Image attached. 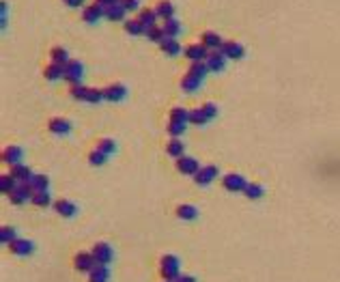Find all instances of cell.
Segmentation results:
<instances>
[{
    "instance_id": "3",
    "label": "cell",
    "mask_w": 340,
    "mask_h": 282,
    "mask_svg": "<svg viewBox=\"0 0 340 282\" xmlns=\"http://www.w3.org/2000/svg\"><path fill=\"white\" fill-rule=\"evenodd\" d=\"M33 196H35V190L28 183H20L13 192L9 194V198H11V203L13 205H22L26 201H33Z\"/></svg>"
},
{
    "instance_id": "35",
    "label": "cell",
    "mask_w": 340,
    "mask_h": 282,
    "mask_svg": "<svg viewBox=\"0 0 340 282\" xmlns=\"http://www.w3.org/2000/svg\"><path fill=\"white\" fill-rule=\"evenodd\" d=\"M145 35L151 41H155V43H162V41L166 39V33H164V28H157V26H151V28H147Z\"/></svg>"
},
{
    "instance_id": "1",
    "label": "cell",
    "mask_w": 340,
    "mask_h": 282,
    "mask_svg": "<svg viewBox=\"0 0 340 282\" xmlns=\"http://www.w3.org/2000/svg\"><path fill=\"white\" fill-rule=\"evenodd\" d=\"M162 276L168 282H177L179 278V258L172 254H166L162 258Z\"/></svg>"
},
{
    "instance_id": "9",
    "label": "cell",
    "mask_w": 340,
    "mask_h": 282,
    "mask_svg": "<svg viewBox=\"0 0 340 282\" xmlns=\"http://www.w3.org/2000/svg\"><path fill=\"white\" fill-rule=\"evenodd\" d=\"M101 15H106V4L95 2V4H88V7L84 9V15L82 17H84V22H88V24H95Z\"/></svg>"
},
{
    "instance_id": "15",
    "label": "cell",
    "mask_w": 340,
    "mask_h": 282,
    "mask_svg": "<svg viewBox=\"0 0 340 282\" xmlns=\"http://www.w3.org/2000/svg\"><path fill=\"white\" fill-rule=\"evenodd\" d=\"M97 265V261H95L93 254H86V252H80V254L76 256V269H80V272H91V269Z\"/></svg>"
},
{
    "instance_id": "5",
    "label": "cell",
    "mask_w": 340,
    "mask_h": 282,
    "mask_svg": "<svg viewBox=\"0 0 340 282\" xmlns=\"http://www.w3.org/2000/svg\"><path fill=\"white\" fill-rule=\"evenodd\" d=\"M91 254L95 256V261L99 263V265H108V263L112 261V256H114V252H112V248L106 242H99L97 246L93 248Z\"/></svg>"
},
{
    "instance_id": "41",
    "label": "cell",
    "mask_w": 340,
    "mask_h": 282,
    "mask_svg": "<svg viewBox=\"0 0 340 282\" xmlns=\"http://www.w3.org/2000/svg\"><path fill=\"white\" fill-rule=\"evenodd\" d=\"M183 132H186V123H177V121H170L168 123V134H170L172 138H179Z\"/></svg>"
},
{
    "instance_id": "25",
    "label": "cell",
    "mask_w": 340,
    "mask_h": 282,
    "mask_svg": "<svg viewBox=\"0 0 340 282\" xmlns=\"http://www.w3.org/2000/svg\"><path fill=\"white\" fill-rule=\"evenodd\" d=\"M155 13H157V17H164V20L175 17V4L168 2V0H162V2H157V7H155Z\"/></svg>"
},
{
    "instance_id": "10",
    "label": "cell",
    "mask_w": 340,
    "mask_h": 282,
    "mask_svg": "<svg viewBox=\"0 0 340 282\" xmlns=\"http://www.w3.org/2000/svg\"><path fill=\"white\" fill-rule=\"evenodd\" d=\"M216 177H218V168L216 166H205V168H200L198 173L194 175V181L198 185H209Z\"/></svg>"
},
{
    "instance_id": "34",
    "label": "cell",
    "mask_w": 340,
    "mask_h": 282,
    "mask_svg": "<svg viewBox=\"0 0 340 282\" xmlns=\"http://www.w3.org/2000/svg\"><path fill=\"white\" fill-rule=\"evenodd\" d=\"M183 142L179 138H172L170 142H168V146H166V151H168V155H172V157H181L183 155Z\"/></svg>"
},
{
    "instance_id": "30",
    "label": "cell",
    "mask_w": 340,
    "mask_h": 282,
    "mask_svg": "<svg viewBox=\"0 0 340 282\" xmlns=\"http://www.w3.org/2000/svg\"><path fill=\"white\" fill-rule=\"evenodd\" d=\"M17 187V181H15V177L13 175H2V177H0V190H2L4 194H11Z\"/></svg>"
},
{
    "instance_id": "16",
    "label": "cell",
    "mask_w": 340,
    "mask_h": 282,
    "mask_svg": "<svg viewBox=\"0 0 340 282\" xmlns=\"http://www.w3.org/2000/svg\"><path fill=\"white\" fill-rule=\"evenodd\" d=\"M200 39H202L200 43L205 45V48H209V50H220V48H222V43H224L222 37H220L218 33H211V31L202 33V37H200Z\"/></svg>"
},
{
    "instance_id": "38",
    "label": "cell",
    "mask_w": 340,
    "mask_h": 282,
    "mask_svg": "<svg viewBox=\"0 0 340 282\" xmlns=\"http://www.w3.org/2000/svg\"><path fill=\"white\" fill-rule=\"evenodd\" d=\"M243 192H246V196L248 198H252V201H256V198H261V196H263V185H259V183H248V187H246V190H243Z\"/></svg>"
},
{
    "instance_id": "47",
    "label": "cell",
    "mask_w": 340,
    "mask_h": 282,
    "mask_svg": "<svg viewBox=\"0 0 340 282\" xmlns=\"http://www.w3.org/2000/svg\"><path fill=\"white\" fill-rule=\"evenodd\" d=\"M177 282H196V278L194 276H179Z\"/></svg>"
},
{
    "instance_id": "4",
    "label": "cell",
    "mask_w": 340,
    "mask_h": 282,
    "mask_svg": "<svg viewBox=\"0 0 340 282\" xmlns=\"http://www.w3.org/2000/svg\"><path fill=\"white\" fill-rule=\"evenodd\" d=\"M224 187L228 192H243L248 187V181H246V177L243 175H237V173H230V175H226L224 177Z\"/></svg>"
},
{
    "instance_id": "26",
    "label": "cell",
    "mask_w": 340,
    "mask_h": 282,
    "mask_svg": "<svg viewBox=\"0 0 340 282\" xmlns=\"http://www.w3.org/2000/svg\"><path fill=\"white\" fill-rule=\"evenodd\" d=\"M200 82H202L200 78H196V75L188 73V75H183V80H181V89L188 91V93H194V91L200 89Z\"/></svg>"
},
{
    "instance_id": "22",
    "label": "cell",
    "mask_w": 340,
    "mask_h": 282,
    "mask_svg": "<svg viewBox=\"0 0 340 282\" xmlns=\"http://www.w3.org/2000/svg\"><path fill=\"white\" fill-rule=\"evenodd\" d=\"M110 280V272H108V265H95L91 269V282H108Z\"/></svg>"
},
{
    "instance_id": "50",
    "label": "cell",
    "mask_w": 340,
    "mask_h": 282,
    "mask_svg": "<svg viewBox=\"0 0 340 282\" xmlns=\"http://www.w3.org/2000/svg\"><path fill=\"white\" fill-rule=\"evenodd\" d=\"M166 282H168V280H166Z\"/></svg>"
},
{
    "instance_id": "48",
    "label": "cell",
    "mask_w": 340,
    "mask_h": 282,
    "mask_svg": "<svg viewBox=\"0 0 340 282\" xmlns=\"http://www.w3.org/2000/svg\"><path fill=\"white\" fill-rule=\"evenodd\" d=\"M65 2H67L69 7H80V4H84V0H65Z\"/></svg>"
},
{
    "instance_id": "17",
    "label": "cell",
    "mask_w": 340,
    "mask_h": 282,
    "mask_svg": "<svg viewBox=\"0 0 340 282\" xmlns=\"http://www.w3.org/2000/svg\"><path fill=\"white\" fill-rule=\"evenodd\" d=\"M11 175L15 177V181H22V183H28L33 177L31 168L24 166V164H15V166H11Z\"/></svg>"
},
{
    "instance_id": "33",
    "label": "cell",
    "mask_w": 340,
    "mask_h": 282,
    "mask_svg": "<svg viewBox=\"0 0 340 282\" xmlns=\"http://www.w3.org/2000/svg\"><path fill=\"white\" fill-rule=\"evenodd\" d=\"M170 121H177V123H188L189 121V112L181 106H175L170 110Z\"/></svg>"
},
{
    "instance_id": "40",
    "label": "cell",
    "mask_w": 340,
    "mask_h": 282,
    "mask_svg": "<svg viewBox=\"0 0 340 282\" xmlns=\"http://www.w3.org/2000/svg\"><path fill=\"white\" fill-rule=\"evenodd\" d=\"M209 119H207V114L202 112V108H196L189 112V123H194V125H205Z\"/></svg>"
},
{
    "instance_id": "46",
    "label": "cell",
    "mask_w": 340,
    "mask_h": 282,
    "mask_svg": "<svg viewBox=\"0 0 340 282\" xmlns=\"http://www.w3.org/2000/svg\"><path fill=\"white\" fill-rule=\"evenodd\" d=\"M121 4H123V7L127 9V11H136V9L140 7L138 0H121Z\"/></svg>"
},
{
    "instance_id": "14",
    "label": "cell",
    "mask_w": 340,
    "mask_h": 282,
    "mask_svg": "<svg viewBox=\"0 0 340 282\" xmlns=\"http://www.w3.org/2000/svg\"><path fill=\"white\" fill-rule=\"evenodd\" d=\"M22 157H24V151L20 149V146H7V149L2 151V162L11 164V166L22 164Z\"/></svg>"
},
{
    "instance_id": "43",
    "label": "cell",
    "mask_w": 340,
    "mask_h": 282,
    "mask_svg": "<svg viewBox=\"0 0 340 282\" xmlns=\"http://www.w3.org/2000/svg\"><path fill=\"white\" fill-rule=\"evenodd\" d=\"M33 205H37V207H47V205H50V194L47 192H35Z\"/></svg>"
},
{
    "instance_id": "21",
    "label": "cell",
    "mask_w": 340,
    "mask_h": 282,
    "mask_svg": "<svg viewBox=\"0 0 340 282\" xmlns=\"http://www.w3.org/2000/svg\"><path fill=\"white\" fill-rule=\"evenodd\" d=\"M54 209L63 215V218H74L76 211H77L76 205L69 203V201H56V203H54Z\"/></svg>"
},
{
    "instance_id": "2",
    "label": "cell",
    "mask_w": 340,
    "mask_h": 282,
    "mask_svg": "<svg viewBox=\"0 0 340 282\" xmlns=\"http://www.w3.org/2000/svg\"><path fill=\"white\" fill-rule=\"evenodd\" d=\"M82 75H84V67H82L80 61H69L65 65V78L63 80L71 82V84H80Z\"/></svg>"
},
{
    "instance_id": "42",
    "label": "cell",
    "mask_w": 340,
    "mask_h": 282,
    "mask_svg": "<svg viewBox=\"0 0 340 282\" xmlns=\"http://www.w3.org/2000/svg\"><path fill=\"white\" fill-rule=\"evenodd\" d=\"M0 239H2V244H11V242H15V228H11V226H2L0 228Z\"/></svg>"
},
{
    "instance_id": "11",
    "label": "cell",
    "mask_w": 340,
    "mask_h": 282,
    "mask_svg": "<svg viewBox=\"0 0 340 282\" xmlns=\"http://www.w3.org/2000/svg\"><path fill=\"white\" fill-rule=\"evenodd\" d=\"M205 63H207L209 71H222L224 65H226V56L220 50H213V52H209V58Z\"/></svg>"
},
{
    "instance_id": "37",
    "label": "cell",
    "mask_w": 340,
    "mask_h": 282,
    "mask_svg": "<svg viewBox=\"0 0 340 282\" xmlns=\"http://www.w3.org/2000/svg\"><path fill=\"white\" fill-rule=\"evenodd\" d=\"M88 86H82V84H71V97H76V99H80V102H86V97H88Z\"/></svg>"
},
{
    "instance_id": "44",
    "label": "cell",
    "mask_w": 340,
    "mask_h": 282,
    "mask_svg": "<svg viewBox=\"0 0 340 282\" xmlns=\"http://www.w3.org/2000/svg\"><path fill=\"white\" fill-rule=\"evenodd\" d=\"M106 160H108V155L101 153L99 149H95L91 155H88V162L93 164V166H101V164H106Z\"/></svg>"
},
{
    "instance_id": "24",
    "label": "cell",
    "mask_w": 340,
    "mask_h": 282,
    "mask_svg": "<svg viewBox=\"0 0 340 282\" xmlns=\"http://www.w3.org/2000/svg\"><path fill=\"white\" fill-rule=\"evenodd\" d=\"M28 185H31L35 192H47V185H50V179H47L45 175H33L31 181H28Z\"/></svg>"
},
{
    "instance_id": "18",
    "label": "cell",
    "mask_w": 340,
    "mask_h": 282,
    "mask_svg": "<svg viewBox=\"0 0 340 282\" xmlns=\"http://www.w3.org/2000/svg\"><path fill=\"white\" fill-rule=\"evenodd\" d=\"M47 127H50L52 134H58V136H63V134H69L71 132V123L67 119H52Z\"/></svg>"
},
{
    "instance_id": "28",
    "label": "cell",
    "mask_w": 340,
    "mask_h": 282,
    "mask_svg": "<svg viewBox=\"0 0 340 282\" xmlns=\"http://www.w3.org/2000/svg\"><path fill=\"white\" fill-rule=\"evenodd\" d=\"M43 75L47 80H61V78H65V67H63V65L52 63V65H47V67H45Z\"/></svg>"
},
{
    "instance_id": "12",
    "label": "cell",
    "mask_w": 340,
    "mask_h": 282,
    "mask_svg": "<svg viewBox=\"0 0 340 282\" xmlns=\"http://www.w3.org/2000/svg\"><path fill=\"white\" fill-rule=\"evenodd\" d=\"M9 248L13 254L17 256H28V254H33V250H35V246L31 242H26V239H15V242H11L9 244Z\"/></svg>"
},
{
    "instance_id": "27",
    "label": "cell",
    "mask_w": 340,
    "mask_h": 282,
    "mask_svg": "<svg viewBox=\"0 0 340 282\" xmlns=\"http://www.w3.org/2000/svg\"><path fill=\"white\" fill-rule=\"evenodd\" d=\"M138 20H140V24L145 26V31H147V28L155 26L157 13H155V9H142V11H140V15H138Z\"/></svg>"
},
{
    "instance_id": "23",
    "label": "cell",
    "mask_w": 340,
    "mask_h": 282,
    "mask_svg": "<svg viewBox=\"0 0 340 282\" xmlns=\"http://www.w3.org/2000/svg\"><path fill=\"white\" fill-rule=\"evenodd\" d=\"M164 33H166V37H175L177 39V35L181 33V22L177 20V17H168V20H164Z\"/></svg>"
},
{
    "instance_id": "39",
    "label": "cell",
    "mask_w": 340,
    "mask_h": 282,
    "mask_svg": "<svg viewBox=\"0 0 340 282\" xmlns=\"http://www.w3.org/2000/svg\"><path fill=\"white\" fill-rule=\"evenodd\" d=\"M97 149L101 151V153L110 155V153H114L116 144H114V140H110V138H101V140H99V142H97Z\"/></svg>"
},
{
    "instance_id": "36",
    "label": "cell",
    "mask_w": 340,
    "mask_h": 282,
    "mask_svg": "<svg viewBox=\"0 0 340 282\" xmlns=\"http://www.w3.org/2000/svg\"><path fill=\"white\" fill-rule=\"evenodd\" d=\"M125 31L129 35H145V26L140 24V20L136 17V20H127L125 22Z\"/></svg>"
},
{
    "instance_id": "20",
    "label": "cell",
    "mask_w": 340,
    "mask_h": 282,
    "mask_svg": "<svg viewBox=\"0 0 340 282\" xmlns=\"http://www.w3.org/2000/svg\"><path fill=\"white\" fill-rule=\"evenodd\" d=\"M159 48L166 52V56H179V52H181V45H179V41L175 37H166L159 43Z\"/></svg>"
},
{
    "instance_id": "13",
    "label": "cell",
    "mask_w": 340,
    "mask_h": 282,
    "mask_svg": "<svg viewBox=\"0 0 340 282\" xmlns=\"http://www.w3.org/2000/svg\"><path fill=\"white\" fill-rule=\"evenodd\" d=\"M127 95V89H125V84H110L108 89H104V97L108 99V102H121Z\"/></svg>"
},
{
    "instance_id": "8",
    "label": "cell",
    "mask_w": 340,
    "mask_h": 282,
    "mask_svg": "<svg viewBox=\"0 0 340 282\" xmlns=\"http://www.w3.org/2000/svg\"><path fill=\"white\" fill-rule=\"evenodd\" d=\"M220 52H222L226 58H243V54H246L243 45L241 43H235V41H224L222 48H220Z\"/></svg>"
},
{
    "instance_id": "32",
    "label": "cell",
    "mask_w": 340,
    "mask_h": 282,
    "mask_svg": "<svg viewBox=\"0 0 340 282\" xmlns=\"http://www.w3.org/2000/svg\"><path fill=\"white\" fill-rule=\"evenodd\" d=\"M188 73H192V75H196V78L205 80V75L209 73V67H207L205 61H198V63H192V65H189V71H188Z\"/></svg>"
},
{
    "instance_id": "29",
    "label": "cell",
    "mask_w": 340,
    "mask_h": 282,
    "mask_svg": "<svg viewBox=\"0 0 340 282\" xmlns=\"http://www.w3.org/2000/svg\"><path fill=\"white\" fill-rule=\"evenodd\" d=\"M177 215L181 220H196L198 218V209H196L194 205H181V207L177 209Z\"/></svg>"
},
{
    "instance_id": "19",
    "label": "cell",
    "mask_w": 340,
    "mask_h": 282,
    "mask_svg": "<svg viewBox=\"0 0 340 282\" xmlns=\"http://www.w3.org/2000/svg\"><path fill=\"white\" fill-rule=\"evenodd\" d=\"M125 13H127V9H125L121 2L106 7V17H108V20H112V22H121L123 17H125Z\"/></svg>"
},
{
    "instance_id": "6",
    "label": "cell",
    "mask_w": 340,
    "mask_h": 282,
    "mask_svg": "<svg viewBox=\"0 0 340 282\" xmlns=\"http://www.w3.org/2000/svg\"><path fill=\"white\" fill-rule=\"evenodd\" d=\"M186 56L192 63L207 61V58H209V48H205L202 43H192V45H188V48H186Z\"/></svg>"
},
{
    "instance_id": "45",
    "label": "cell",
    "mask_w": 340,
    "mask_h": 282,
    "mask_svg": "<svg viewBox=\"0 0 340 282\" xmlns=\"http://www.w3.org/2000/svg\"><path fill=\"white\" fill-rule=\"evenodd\" d=\"M200 108H202V112L207 114V119H209V121H211V119H216V116H218V106H216V104L207 102V104H202Z\"/></svg>"
},
{
    "instance_id": "49",
    "label": "cell",
    "mask_w": 340,
    "mask_h": 282,
    "mask_svg": "<svg viewBox=\"0 0 340 282\" xmlns=\"http://www.w3.org/2000/svg\"><path fill=\"white\" fill-rule=\"evenodd\" d=\"M95 2H101V4H106V7H110V4H116V2H121V0H95Z\"/></svg>"
},
{
    "instance_id": "31",
    "label": "cell",
    "mask_w": 340,
    "mask_h": 282,
    "mask_svg": "<svg viewBox=\"0 0 340 282\" xmlns=\"http://www.w3.org/2000/svg\"><path fill=\"white\" fill-rule=\"evenodd\" d=\"M50 56H52V63L63 65V67L69 63V54H67V50H65V48H52Z\"/></svg>"
},
{
    "instance_id": "7",
    "label": "cell",
    "mask_w": 340,
    "mask_h": 282,
    "mask_svg": "<svg viewBox=\"0 0 340 282\" xmlns=\"http://www.w3.org/2000/svg\"><path fill=\"white\" fill-rule=\"evenodd\" d=\"M177 168L181 170L183 175H196L198 173V162L194 160V157H189V155H181V157H177Z\"/></svg>"
}]
</instances>
